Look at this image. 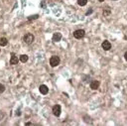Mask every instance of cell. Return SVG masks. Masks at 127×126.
I'll use <instances>...</instances> for the list:
<instances>
[{
	"mask_svg": "<svg viewBox=\"0 0 127 126\" xmlns=\"http://www.w3.org/2000/svg\"><path fill=\"white\" fill-rule=\"evenodd\" d=\"M23 41H24L25 44L31 45V44H33L34 41H35V36H34L33 34H31V33H27L26 35L23 37Z\"/></svg>",
	"mask_w": 127,
	"mask_h": 126,
	"instance_id": "1",
	"label": "cell"
},
{
	"mask_svg": "<svg viewBox=\"0 0 127 126\" xmlns=\"http://www.w3.org/2000/svg\"><path fill=\"white\" fill-rule=\"evenodd\" d=\"M61 63V59L58 57V56H53L52 58L50 59V65L51 67H53V68H56L60 65Z\"/></svg>",
	"mask_w": 127,
	"mask_h": 126,
	"instance_id": "2",
	"label": "cell"
},
{
	"mask_svg": "<svg viewBox=\"0 0 127 126\" xmlns=\"http://www.w3.org/2000/svg\"><path fill=\"white\" fill-rule=\"evenodd\" d=\"M85 32L83 29L77 30V31H74V33H73V37L75 39H83L85 37Z\"/></svg>",
	"mask_w": 127,
	"mask_h": 126,
	"instance_id": "3",
	"label": "cell"
},
{
	"mask_svg": "<svg viewBox=\"0 0 127 126\" xmlns=\"http://www.w3.org/2000/svg\"><path fill=\"white\" fill-rule=\"evenodd\" d=\"M101 47H102V49L104 50V51H109V50L111 49V43L107 40L103 41L102 44H101Z\"/></svg>",
	"mask_w": 127,
	"mask_h": 126,
	"instance_id": "4",
	"label": "cell"
},
{
	"mask_svg": "<svg viewBox=\"0 0 127 126\" xmlns=\"http://www.w3.org/2000/svg\"><path fill=\"white\" fill-rule=\"evenodd\" d=\"M61 112H62V109H61V106H60L59 104H57V105H55V106L53 107V114H54L55 116L59 117V116L61 115Z\"/></svg>",
	"mask_w": 127,
	"mask_h": 126,
	"instance_id": "5",
	"label": "cell"
},
{
	"mask_svg": "<svg viewBox=\"0 0 127 126\" xmlns=\"http://www.w3.org/2000/svg\"><path fill=\"white\" fill-rule=\"evenodd\" d=\"M18 62H19V60H18V58H17V56L14 54V53H12L11 54V59H10V65H17L18 64Z\"/></svg>",
	"mask_w": 127,
	"mask_h": 126,
	"instance_id": "6",
	"label": "cell"
},
{
	"mask_svg": "<svg viewBox=\"0 0 127 126\" xmlns=\"http://www.w3.org/2000/svg\"><path fill=\"white\" fill-rule=\"evenodd\" d=\"M99 85H100V83H99L98 81H92V82L90 83V84H89L90 88H91V89H93V90L97 89V88L99 87Z\"/></svg>",
	"mask_w": 127,
	"mask_h": 126,
	"instance_id": "7",
	"label": "cell"
},
{
	"mask_svg": "<svg viewBox=\"0 0 127 126\" xmlns=\"http://www.w3.org/2000/svg\"><path fill=\"white\" fill-rule=\"evenodd\" d=\"M39 89H40V92H41L42 94H47V93L49 92V88H48V86H47V85H45V84L40 85Z\"/></svg>",
	"mask_w": 127,
	"mask_h": 126,
	"instance_id": "8",
	"label": "cell"
},
{
	"mask_svg": "<svg viewBox=\"0 0 127 126\" xmlns=\"http://www.w3.org/2000/svg\"><path fill=\"white\" fill-rule=\"evenodd\" d=\"M61 39H62V34H61V33L57 32V33H55V34L53 35V41H54V42H60Z\"/></svg>",
	"mask_w": 127,
	"mask_h": 126,
	"instance_id": "9",
	"label": "cell"
},
{
	"mask_svg": "<svg viewBox=\"0 0 127 126\" xmlns=\"http://www.w3.org/2000/svg\"><path fill=\"white\" fill-rule=\"evenodd\" d=\"M7 44H8L7 38H5V37L0 38V46H1V47H5V46H7Z\"/></svg>",
	"mask_w": 127,
	"mask_h": 126,
	"instance_id": "10",
	"label": "cell"
},
{
	"mask_svg": "<svg viewBox=\"0 0 127 126\" xmlns=\"http://www.w3.org/2000/svg\"><path fill=\"white\" fill-rule=\"evenodd\" d=\"M28 56L27 55H22V56H20V61L22 62V63H26L27 61H28Z\"/></svg>",
	"mask_w": 127,
	"mask_h": 126,
	"instance_id": "11",
	"label": "cell"
},
{
	"mask_svg": "<svg viewBox=\"0 0 127 126\" xmlns=\"http://www.w3.org/2000/svg\"><path fill=\"white\" fill-rule=\"evenodd\" d=\"M87 3V0H78V4L80 6H85Z\"/></svg>",
	"mask_w": 127,
	"mask_h": 126,
	"instance_id": "12",
	"label": "cell"
},
{
	"mask_svg": "<svg viewBox=\"0 0 127 126\" xmlns=\"http://www.w3.org/2000/svg\"><path fill=\"white\" fill-rule=\"evenodd\" d=\"M109 14H110V9L107 7L106 9H104V10H103V16H104V17H106V16H108Z\"/></svg>",
	"mask_w": 127,
	"mask_h": 126,
	"instance_id": "13",
	"label": "cell"
},
{
	"mask_svg": "<svg viewBox=\"0 0 127 126\" xmlns=\"http://www.w3.org/2000/svg\"><path fill=\"white\" fill-rule=\"evenodd\" d=\"M38 17H39V15H38V14H36V15H33V16H30V17L28 18V20H29V21H32V20H35V19H38Z\"/></svg>",
	"mask_w": 127,
	"mask_h": 126,
	"instance_id": "14",
	"label": "cell"
},
{
	"mask_svg": "<svg viewBox=\"0 0 127 126\" xmlns=\"http://www.w3.org/2000/svg\"><path fill=\"white\" fill-rule=\"evenodd\" d=\"M4 91H5V86H4V84H0V93H2V92H4Z\"/></svg>",
	"mask_w": 127,
	"mask_h": 126,
	"instance_id": "15",
	"label": "cell"
},
{
	"mask_svg": "<svg viewBox=\"0 0 127 126\" xmlns=\"http://www.w3.org/2000/svg\"><path fill=\"white\" fill-rule=\"evenodd\" d=\"M25 125H27V126H30V125H33V124H32L31 122H27V123H26V124H25Z\"/></svg>",
	"mask_w": 127,
	"mask_h": 126,
	"instance_id": "16",
	"label": "cell"
},
{
	"mask_svg": "<svg viewBox=\"0 0 127 126\" xmlns=\"http://www.w3.org/2000/svg\"><path fill=\"white\" fill-rule=\"evenodd\" d=\"M124 59H125L126 61H127V52H126V53L124 54Z\"/></svg>",
	"mask_w": 127,
	"mask_h": 126,
	"instance_id": "17",
	"label": "cell"
},
{
	"mask_svg": "<svg viewBox=\"0 0 127 126\" xmlns=\"http://www.w3.org/2000/svg\"><path fill=\"white\" fill-rule=\"evenodd\" d=\"M91 12H92V10H89V11H88V12H86V15H88V14H90V13H91Z\"/></svg>",
	"mask_w": 127,
	"mask_h": 126,
	"instance_id": "18",
	"label": "cell"
},
{
	"mask_svg": "<svg viewBox=\"0 0 127 126\" xmlns=\"http://www.w3.org/2000/svg\"><path fill=\"white\" fill-rule=\"evenodd\" d=\"M1 117H2V113L0 112V120H1Z\"/></svg>",
	"mask_w": 127,
	"mask_h": 126,
	"instance_id": "19",
	"label": "cell"
},
{
	"mask_svg": "<svg viewBox=\"0 0 127 126\" xmlns=\"http://www.w3.org/2000/svg\"><path fill=\"white\" fill-rule=\"evenodd\" d=\"M0 51H1V49H0Z\"/></svg>",
	"mask_w": 127,
	"mask_h": 126,
	"instance_id": "20",
	"label": "cell"
}]
</instances>
